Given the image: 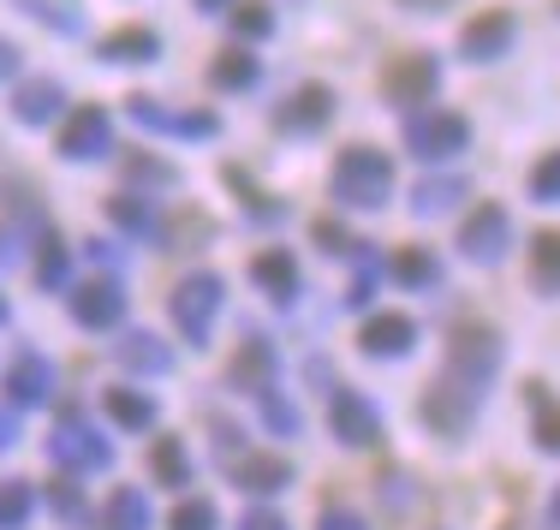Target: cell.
<instances>
[{
  "instance_id": "obj_2",
  "label": "cell",
  "mask_w": 560,
  "mask_h": 530,
  "mask_svg": "<svg viewBox=\"0 0 560 530\" xmlns=\"http://www.w3.org/2000/svg\"><path fill=\"white\" fill-rule=\"evenodd\" d=\"M495 369H501V334L495 328H483V322L453 328V340H447V381L453 388H465V393L483 400V388H489Z\"/></svg>"
},
{
  "instance_id": "obj_39",
  "label": "cell",
  "mask_w": 560,
  "mask_h": 530,
  "mask_svg": "<svg viewBox=\"0 0 560 530\" xmlns=\"http://www.w3.org/2000/svg\"><path fill=\"white\" fill-rule=\"evenodd\" d=\"M167 530H215V507H209V500H179Z\"/></svg>"
},
{
  "instance_id": "obj_36",
  "label": "cell",
  "mask_w": 560,
  "mask_h": 530,
  "mask_svg": "<svg viewBox=\"0 0 560 530\" xmlns=\"http://www.w3.org/2000/svg\"><path fill=\"white\" fill-rule=\"evenodd\" d=\"M530 197H537V203H560V150H549L542 155L537 167H530Z\"/></svg>"
},
{
  "instance_id": "obj_10",
  "label": "cell",
  "mask_w": 560,
  "mask_h": 530,
  "mask_svg": "<svg viewBox=\"0 0 560 530\" xmlns=\"http://www.w3.org/2000/svg\"><path fill=\"white\" fill-rule=\"evenodd\" d=\"M513 36H518V24H513V12H501V7H489V12H477L471 24L459 31V55L465 60H501L506 48H513Z\"/></svg>"
},
{
  "instance_id": "obj_43",
  "label": "cell",
  "mask_w": 560,
  "mask_h": 530,
  "mask_svg": "<svg viewBox=\"0 0 560 530\" xmlns=\"http://www.w3.org/2000/svg\"><path fill=\"white\" fill-rule=\"evenodd\" d=\"M316 530H364V519H358V513H346V507H328L323 519H316Z\"/></svg>"
},
{
  "instance_id": "obj_33",
  "label": "cell",
  "mask_w": 560,
  "mask_h": 530,
  "mask_svg": "<svg viewBox=\"0 0 560 530\" xmlns=\"http://www.w3.org/2000/svg\"><path fill=\"white\" fill-rule=\"evenodd\" d=\"M119 167H126L131 185H162V191H167L173 179H179L167 162H155V155H143V150H119Z\"/></svg>"
},
{
  "instance_id": "obj_20",
  "label": "cell",
  "mask_w": 560,
  "mask_h": 530,
  "mask_svg": "<svg viewBox=\"0 0 560 530\" xmlns=\"http://www.w3.org/2000/svg\"><path fill=\"white\" fill-rule=\"evenodd\" d=\"M114 357L126 369H138V376H167V369H173V352L155 334H143V328H131V334L114 346Z\"/></svg>"
},
{
  "instance_id": "obj_23",
  "label": "cell",
  "mask_w": 560,
  "mask_h": 530,
  "mask_svg": "<svg viewBox=\"0 0 560 530\" xmlns=\"http://www.w3.org/2000/svg\"><path fill=\"white\" fill-rule=\"evenodd\" d=\"M262 78V60L245 55V48H221L215 60H209V84L215 90H250Z\"/></svg>"
},
{
  "instance_id": "obj_12",
  "label": "cell",
  "mask_w": 560,
  "mask_h": 530,
  "mask_svg": "<svg viewBox=\"0 0 560 530\" xmlns=\"http://www.w3.org/2000/svg\"><path fill=\"white\" fill-rule=\"evenodd\" d=\"M328 423H335V435H340L346 447H376V441H382L376 405H370L364 393H352V388L335 393V405H328Z\"/></svg>"
},
{
  "instance_id": "obj_11",
  "label": "cell",
  "mask_w": 560,
  "mask_h": 530,
  "mask_svg": "<svg viewBox=\"0 0 560 530\" xmlns=\"http://www.w3.org/2000/svg\"><path fill=\"white\" fill-rule=\"evenodd\" d=\"M328 119H335V90H328V84H304V90H292V96L280 102L275 126L292 131V138H311V131H323Z\"/></svg>"
},
{
  "instance_id": "obj_38",
  "label": "cell",
  "mask_w": 560,
  "mask_h": 530,
  "mask_svg": "<svg viewBox=\"0 0 560 530\" xmlns=\"http://www.w3.org/2000/svg\"><path fill=\"white\" fill-rule=\"evenodd\" d=\"M226 179H233V191H245V209H250V215H257V221H269V227H275V221H287V209H280L275 197L250 191V179L238 174V167H226Z\"/></svg>"
},
{
  "instance_id": "obj_8",
  "label": "cell",
  "mask_w": 560,
  "mask_h": 530,
  "mask_svg": "<svg viewBox=\"0 0 560 530\" xmlns=\"http://www.w3.org/2000/svg\"><path fill=\"white\" fill-rule=\"evenodd\" d=\"M506 245H513V221H506V209L501 203H477L471 215H465V227H459V250L471 262H501Z\"/></svg>"
},
{
  "instance_id": "obj_4",
  "label": "cell",
  "mask_w": 560,
  "mask_h": 530,
  "mask_svg": "<svg viewBox=\"0 0 560 530\" xmlns=\"http://www.w3.org/2000/svg\"><path fill=\"white\" fill-rule=\"evenodd\" d=\"M471 143V119L459 108H411L406 119V150L423 155V162H447Z\"/></svg>"
},
{
  "instance_id": "obj_26",
  "label": "cell",
  "mask_w": 560,
  "mask_h": 530,
  "mask_svg": "<svg viewBox=\"0 0 560 530\" xmlns=\"http://www.w3.org/2000/svg\"><path fill=\"white\" fill-rule=\"evenodd\" d=\"M459 197H465V179H459V174H442V179H418V185H411V209H418V215H447Z\"/></svg>"
},
{
  "instance_id": "obj_32",
  "label": "cell",
  "mask_w": 560,
  "mask_h": 530,
  "mask_svg": "<svg viewBox=\"0 0 560 530\" xmlns=\"http://www.w3.org/2000/svg\"><path fill=\"white\" fill-rule=\"evenodd\" d=\"M66 281H72V250H66L55 233H43V257H36V286H48V293H55V286H66Z\"/></svg>"
},
{
  "instance_id": "obj_46",
  "label": "cell",
  "mask_w": 560,
  "mask_h": 530,
  "mask_svg": "<svg viewBox=\"0 0 560 530\" xmlns=\"http://www.w3.org/2000/svg\"><path fill=\"white\" fill-rule=\"evenodd\" d=\"M406 12H442V7H453V0H399Z\"/></svg>"
},
{
  "instance_id": "obj_41",
  "label": "cell",
  "mask_w": 560,
  "mask_h": 530,
  "mask_svg": "<svg viewBox=\"0 0 560 530\" xmlns=\"http://www.w3.org/2000/svg\"><path fill=\"white\" fill-rule=\"evenodd\" d=\"M48 507H55L60 519H84V495H78V483H55L48 488Z\"/></svg>"
},
{
  "instance_id": "obj_18",
  "label": "cell",
  "mask_w": 560,
  "mask_h": 530,
  "mask_svg": "<svg viewBox=\"0 0 560 530\" xmlns=\"http://www.w3.org/2000/svg\"><path fill=\"white\" fill-rule=\"evenodd\" d=\"M233 483L245 495H275V488L292 483V466L280 454H245V459H233Z\"/></svg>"
},
{
  "instance_id": "obj_21",
  "label": "cell",
  "mask_w": 560,
  "mask_h": 530,
  "mask_svg": "<svg viewBox=\"0 0 560 530\" xmlns=\"http://www.w3.org/2000/svg\"><path fill=\"white\" fill-rule=\"evenodd\" d=\"M250 281H257L269 298L287 304L292 293H299V262H292V250H262V257L250 262Z\"/></svg>"
},
{
  "instance_id": "obj_31",
  "label": "cell",
  "mask_w": 560,
  "mask_h": 530,
  "mask_svg": "<svg viewBox=\"0 0 560 530\" xmlns=\"http://www.w3.org/2000/svg\"><path fill=\"white\" fill-rule=\"evenodd\" d=\"M150 471L162 476L167 488H185V483H191V459H185V441H173V435H162V441L150 447Z\"/></svg>"
},
{
  "instance_id": "obj_49",
  "label": "cell",
  "mask_w": 560,
  "mask_h": 530,
  "mask_svg": "<svg viewBox=\"0 0 560 530\" xmlns=\"http://www.w3.org/2000/svg\"><path fill=\"white\" fill-rule=\"evenodd\" d=\"M197 7H203V12H226L233 0H197Z\"/></svg>"
},
{
  "instance_id": "obj_45",
  "label": "cell",
  "mask_w": 560,
  "mask_h": 530,
  "mask_svg": "<svg viewBox=\"0 0 560 530\" xmlns=\"http://www.w3.org/2000/svg\"><path fill=\"white\" fill-rule=\"evenodd\" d=\"M12 72H19V48H12L7 36H0V84H7Z\"/></svg>"
},
{
  "instance_id": "obj_34",
  "label": "cell",
  "mask_w": 560,
  "mask_h": 530,
  "mask_svg": "<svg viewBox=\"0 0 560 530\" xmlns=\"http://www.w3.org/2000/svg\"><path fill=\"white\" fill-rule=\"evenodd\" d=\"M530 405H537V447L542 454H560V400H549L542 388H530Z\"/></svg>"
},
{
  "instance_id": "obj_24",
  "label": "cell",
  "mask_w": 560,
  "mask_h": 530,
  "mask_svg": "<svg viewBox=\"0 0 560 530\" xmlns=\"http://www.w3.org/2000/svg\"><path fill=\"white\" fill-rule=\"evenodd\" d=\"M102 530H150V495L143 488H114L102 507Z\"/></svg>"
},
{
  "instance_id": "obj_1",
  "label": "cell",
  "mask_w": 560,
  "mask_h": 530,
  "mask_svg": "<svg viewBox=\"0 0 560 530\" xmlns=\"http://www.w3.org/2000/svg\"><path fill=\"white\" fill-rule=\"evenodd\" d=\"M328 185H335V197L346 209H382L394 197V162L382 150H370V143H352V150L335 155Z\"/></svg>"
},
{
  "instance_id": "obj_51",
  "label": "cell",
  "mask_w": 560,
  "mask_h": 530,
  "mask_svg": "<svg viewBox=\"0 0 560 530\" xmlns=\"http://www.w3.org/2000/svg\"><path fill=\"white\" fill-rule=\"evenodd\" d=\"M555 7H560V0H555Z\"/></svg>"
},
{
  "instance_id": "obj_3",
  "label": "cell",
  "mask_w": 560,
  "mask_h": 530,
  "mask_svg": "<svg viewBox=\"0 0 560 530\" xmlns=\"http://www.w3.org/2000/svg\"><path fill=\"white\" fill-rule=\"evenodd\" d=\"M221 298H226V286H221V274H209V269L185 274V281L173 286L167 310H173V322H179V334L191 340V346L209 340V328H215V316H221Z\"/></svg>"
},
{
  "instance_id": "obj_40",
  "label": "cell",
  "mask_w": 560,
  "mask_h": 530,
  "mask_svg": "<svg viewBox=\"0 0 560 530\" xmlns=\"http://www.w3.org/2000/svg\"><path fill=\"white\" fill-rule=\"evenodd\" d=\"M257 400H262V412H269V423H275V429H280V435H292V429H299V412H292V405H287V400H280V393H275V388H262V393H257Z\"/></svg>"
},
{
  "instance_id": "obj_25",
  "label": "cell",
  "mask_w": 560,
  "mask_h": 530,
  "mask_svg": "<svg viewBox=\"0 0 560 530\" xmlns=\"http://www.w3.org/2000/svg\"><path fill=\"white\" fill-rule=\"evenodd\" d=\"M275 381V352L262 346V340H245L233 357V388H250V393H262Z\"/></svg>"
},
{
  "instance_id": "obj_50",
  "label": "cell",
  "mask_w": 560,
  "mask_h": 530,
  "mask_svg": "<svg viewBox=\"0 0 560 530\" xmlns=\"http://www.w3.org/2000/svg\"><path fill=\"white\" fill-rule=\"evenodd\" d=\"M0 322H7V298H0Z\"/></svg>"
},
{
  "instance_id": "obj_48",
  "label": "cell",
  "mask_w": 560,
  "mask_h": 530,
  "mask_svg": "<svg viewBox=\"0 0 560 530\" xmlns=\"http://www.w3.org/2000/svg\"><path fill=\"white\" fill-rule=\"evenodd\" d=\"M549 525L560 530V488H555V495H549Z\"/></svg>"
},
{
  "instance_id": "obj_47",
  "label": "cell",
  "mask_w": 560,
  "mask_h": 530,
  "mask_svg": "<svg viewBox=\"0 0 560 530\" xmlns=\"http://www.w3.org/2000/svg\"><path fill=\"white\" fill-rule=\"evenodd\" d=\"M12 435H19V429H12V417L0 412V447H12Z\"/></svg>"
},
{
  "instance_id": "obj_15",
  "label": "cell",
  "mask_w": 560,
  "mask_h": 530,
  "mask_svg": "<svg viewBox=\"0 0 560 530\" xmlns=\"http://www.w3.org/2000/svg\"><path fill=\"white\" fill-rule=\"evenodd\" d=\"M7 393H12V405H43L55 393V364L43 352H19L7 364Z\"/></svg>"
},
{
  "instance_id": "obj_44",
  "label": "cell",
  "mask_w": 560,
  "mask_h": 530,
  "mask_svg": "<svg viewBox=\"0 0 560 530\" xmlns=\"http://www.w3.org/2000/svg\"><path fill=\"white\" fill-rule=\"evenodd\" d=\"M238 530H287V519L269 513V507H257V513H245V519H238Z\"/></svg>"
},
{
  "instance_id": "obj_30",
  "label": "cell",
  "mask_w": 560,
  "mask_h": 530,
  "mask_svg": "<svg viewBox=\"0 0 560 530\" xmlns=\"http://www.w3.org/2000/svg\"><path fill=\"white\" fill-rule=\"evenodd\" d=\"M31 19H43L48 31H60V36H78L84 31V0H19Z\"/></svg>"
},
{
  "instance_id": "obj_16",
  "label": "cell",
  "mask_w": 560,
  "mask_h": 530,
  "mask_svg": "<svg viewBox=\"0 0 560 530\" xmlns=\"http://www.w3.org/2000/svg\"><path fill=\"white\" fill-rule=\"evenodd\" d=\"M411 340H418V322L399 316V310H388V316H370L364 334H358V346H364L370 357H406Z\"/></svg>"
},
{
  "instance_id": "obj_7",
  "label": "cell",
  "mask_w": 560,
  "mask_h": 530,
  "mask_svg": "<svg viewBox=\"0 0 560 530\" xmlns=\"http://www.w3.org/2000/svg\"><path fill=\"white\" fill-rule=\"evenodd\" d=\"M126 114L138 119L143 131H167V138H215L221 131V119L209 108L179 114V108H167V102H155V96H126Z\"/></svg>"
},
{
  "instance_id": "obj_6",
  "label": "cell",
  "mask_w": 560,
  "mask_h": 530,
  "mask_svg": "<svg viewBox=\"0 0 560 530\" xmlns=\"http://www.w3.org/2000/svg\"><path fill=\"white\" fill-rule=\"evenodd\" d=\"M435 84H442L435 55H399V60H388V72H382V96H388L394 108H423V102L435 96Z\"/></svg>"
},
{
  "instance_id": "obj_13",
  "label": "cell",
  "mask_w": 560,
  "mask_h": 530,
  "mask_svg": "<svg viewBox=\"0 0 560 530\" xmlns=\"http://www.w3.org/2000/svg\"><path fill=\"white\" fill-rule=\"evenodd\" d=\"M471 417H477V393H465V388H453V381H430V393H423V423L430 429H442V435H465L471 429Z\"/></svg>"
},
{
  "instance_id": "obj_29",
  "label": "cell",
  "mask_w": 560,
  "mask_h": 530,
  "mask_svg": "<svg viewBox=\"0 0 560 530\" xmlns=\"http://www.w3.org/2000/svg\"><path fill=\"white\" fill-rule=\"evenodd\" d=\"M530 286L537 293H560V233L530 238Z\"/></svg>"
},
{
  "instance_id": "obj_9",
  "label": "cell",
  "mask_w": 560,
  "mask_h": 530,
  "mask_svg": "<svg viewBox=\"0 0 560 530\" xmlns=\"http://www.w3.org/2000/svg\"><path fill=\"white\" fill-rule=\"evenodd\" d=\"M108 143H114L108 108H72V119L60 126V155L66 162H102Z\"/></svg>"
},
{
  "instance_id": "obj_37",
  "label": "cell",
  "mask_w": 560,
  "mask_h": 530,
  "mask_svg": "<svg viewBox=\"0 0 560 530\" xmlns=\"http://www.w3.org/2000/svg\"><path fill=\"white\" fill-rule=\"evenodd\" d=\"M31 519V483H0V530H19Z\"/></svg>"
},
{
  "instance_id": "obj_17",
  "label": "cell",
  "mask_w": 560,
  "mask_h": 530,
  "mask_svg": "<svg viewBox=\"0 0 560 530\" xmlns=\"http://www.w3.org/2000/svg\"><path fill=\"white\" fill-rule=\"evenodd\" d=\"M60 108H66V90L55 78H24V84L12 90V114H19L24 126H48Z\"/></svg>"
},
{
  "instance_id": "obj_19",
  "label": "cell",
  "mask_w": 560,
  "mask_h": 530,
  "mask_svg": "<svg viewBox=\"0 0 560 530\" xmlns=\"http://www.w3.org/2000/svg\"><path fill=\"white\" fill-rule=\"evenodd\" d=\"M102 60H114V66H143V60H155L162 55V36L150 31V24H126V31H114V36H102V48H96Z\"/></svg>"
},
{
  "instance_id": "obj_5",
  "label": "cell",
  "mask_w": 560,
  "mask_h": 530,
  "mask_svg": "<svg viewBox=\"0 0 560 530\" xmlns=\"http://www.w3.org/2000/svg\"><path fill=\"white\" fill-rule=\"evenodd\" d=\"M48 459L66 471H102L114 459V447L102 441V429H90V423L72 412V417L55 423V435H48Z\"/></svg>"
},
{
  "instance_id": "obj_22",
  "label": "cell",
  "mask_w": 560,
  "mask_h": 530,
  "mask_svg": "<svg viewBox=\"0 0 560 530\" xmlns=\"http://www.w3.org/2000/svg\"><path fill=\"white\" fill-rule=\"evenodd\" d=\"M108 221H114L119 233H131V238L162 233V215H155V203H143V197H131V191H114V197H108Z\"/></svg>"
},
{
  "instance_id": "obj_27",
  "label": "cell",
  "mask_w": 560,
  "mask_h": 530,
  "mask_svg": "<svg viewBox=\"0 0 560 530\" xmlns=\"http://www.w3.org/2000/svg\"><path fill=\"white\" fill-rule=\"evenodd\" d=\"M388 274H394L399 286H435V281H442V269H435V250H423V245H406V250H394Z\"/></svg>"
},
{
  "instance_id": "obj_42",
  "label": "cell",
  "mask_w": 560,
  "mask_h": 530,
  "mask_svg": "<svg viewBox=\"0 0 560 530\" xmlns=\"http://www.w3.org/2000/svg\"><path fill=\"white\" fill-rule=\"evenodd\" d=\"M316 238H323V245H328V250H335V257H352V250H358V245H352V238H346V233L335 227V221H316Z\"/></svg>"
},
{
  "instance_id": "obj_28",
  "label": "cell",
  "mask_w": 560,
  "mask_h": 530,
  "mask_svg": "<svg viewBox=\"0 0 560 530\" xmlns=\"http://www.w3.org/2000/svg\"><path fill=\"white\" fill-rule=\"evenodd\" d=\"M102 405H108V417L119 423V429H150V423H155V400H150V393L114 388V393H102Z\"/></svg>"
},
{
  "instance_id": "obj_14",
  "label": "cell",
  "mask_w": 560,
  "mask_h": 530,
  "mask_svg": "<svg viewBox=\"0 0 560 530\" xmlns=\"http://www.w3.org/2000/svg\"><path fill=\"white\" fill-rule=\"evenodd\" d=\"M72 316H78V328H114L119 316H126V286L119 281H84L72 293Z\"/></svg>"
},
{
  "instance_id": "obj_35",
  "label": "cell",
  "mask_w": 560,
  "mask_h": 530,
  "mask_svg": "<svg viewBox=\"0 0 560 530\" xmlns=\"http://www.w3.org/2000/svg\"><path fill=\"white\" fill-rule=\"evenodd\" d=\"M233 31L245 36V43H262V36L275 31V12L262 7V0H238V7H233Z\"/></svg>"
}]
</instances>
